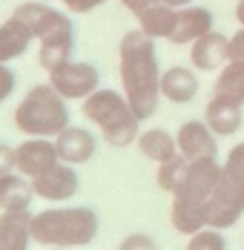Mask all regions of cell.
I'll list each match as a JSON object with an SVG mask.
<instances>
[{
  "label": "cell",
  "instance_id": "4",
  "mask_svg": "<svg viewBox=\"0 0 244 250\" xmlns=\"http://www.w3.org/2000/svg\"><path fill=\"white\" fill-rule=\"evenodd\" d=\"M15 126L26 138H55L69 126L66 98L55 92L52 83H35L15 109Z\"/></svg>",
  "mask_w": 244,
  "mask_h": 250
},
{
  "label": "cell",
  "instance_id": "32",
  "mask_svg": "<svg viewBox=\"0 0 244 250\" xmlns=\"http://www.w3.org/2000/svg\"><path fill=\"white\" fill-rule=\"evenodd\" d=\"M155 3H161V0H121V6L126 9V12H132L135 18H138L141 12H146L149 6H155Z\"/></svg>",
  "mask_w": 244,
  "mask_h": 250
},
{
  "label": "cell",
  "instance_id": "1",
  "mask_svg": "<svg viewBox=\"0 0 244 250\" xmlns=\"http://www.w3.org/2000/svg\"><path fill=\"white\" fill-rule=\"evenodd\" d=\"M118 75L132 112L141 121L152 118L161 101V63H158L155 41L146 38L141 29H129L121 38Z\"/></svg>",
  "mask_w": 244,
  "mask_h": 250
},
{
  "label": "cell",
  "instance_id": "25",
  "mask_svg": "<svg viewBox=\"0 0 244 250\" xmlns=\"http://www.w3.org/2000/svg\"><path fill=\"white\" fill-rule=\"evenodd\" d=\"M184 250H227V236L224 230H216V227H204L190 236L187 248Z\"/></svg>",
  "mask_w": 244,
  "mask_h": 250
},
{
  "label": "cell",
  "instance_id": "15",
  "mask_svg": "<svg viewBox=\"0 0 244 250\" xmlns=\"http://www.w3.org/2000/svg\"><path fill=\"white\" fill-rule=\"evenodd\" d=\"M204 121L219 138H230L244 126V106L213 95L204 106Z\"/></svg>",
  "mask_w": 244,
  "mask_h": 250
},
{
  "label": "cell",
  "instance_id": "9",
  "mask_svg": "<svg viewBox=\"0 0 244 250\" xmlns=\"http://www.w3.org/2000/svg\"><path fill=\"white\" fill-rule=\"evenodd\" d=\"M178 152L190 161H204V158H219V135L207 126L204 118H190L178 126L175 132Z\"/></svg>",
  "mask_w": 244,
  "mask_h": 250
},
{
  "label": "cell",
  "instance_id": "3",
  "mask_svg": "<svg viewBox=\"0 0 244 250\" xmlns=\"http://www.w3.org/2000/svg\"><path fill=\"white\" fill-rule=\"evenodd\" d=\"M81 109H83V118L92 121L101 129L103 141L109 147H115V150H123V147L135 144L138 135H141V118L132 112V106H129L123 92L98 86L89 98H83Z\"/></svg>",
  "mask_w": 244,
  "mask_h": 250
},
{
  "label": "cell",
  "instance_id": "5",
  "mask_svg": "<svg viewBox=\"0 0 244 250\" xmlns=\"http://www.w3.org/2000/svg\"><path fill=\"white\" fill-rule=\"evenodd\" d=\"M242 216H244V173L230 167V164H221L219 184H216L213 196L207 201L210 227L230 230V227H236L242 222Z\"/></svg>",
  "mask_w": 244,
  "mask_h": 250
},
{
  "label": "cell",
  "instance_id": "7",
  "mask_svg": "<svg viewBox=\"0 0 244 250\" xmlns=\"http://www.w3.org/2000/svg\"><path fill=\"white\" fill-rule=\"evenodd\" d=\"M12 15H15L18 21H23L26 29L32 32V38H35L38 43L55 38V35H61V32L75 29L72 21H69L61 9L49 6V3H43V0H26V3H18V9H15Z\"/></svg>",
  "mask_w": 244,
  "mask_h": 250
},
{
  "label": "cell",
  "instance_id": "17",
  "mask_svg": "<svg viewBox=\"0 0 244 250\" xmlns=\"http://www.w3.org/2000/svg\"><path fill=\"white\" fill-rule=\"evenodd\" d=\"M198 95V75L193 66H170L161 72V98L170 104H190Z\"/></svg>",
  "mask_w": 244,
  "mask_h": 250
},
{
  "label": "cell",
  "instance_id": "10",
  "mask_svg": "<svg viewBox=\"0 0 244 250\" xmlns=\"http://www.w3.org/2000/svg\"><path fill=\"white\" fill-rule=\"evenodd\" d=\"M32 187H35V196L38 199L49 201V204H63V201L75 199L78 187H81V178L75 173L72 164H55L52 170H46L43 175L32 178Z\"/></svg>",
  "mask_w": 244,
  "mask_h": 250
},
{
  "label": "cell",
  "instance_id": "13",
  "mask_svg": "<svg viewBox=\"0 0 244 250\" xmlns=\"http://www.w3.org/2000/svg\"><path fill=\"white\" fill-rule=\"evenodd\" d=\"M216 26V18L207 6H184L178 9V21H175V29L170 35V43L172 46H193L195 41L207 32H213Z\"/></svg>",
  "mask_w": 244,
  "mask_h": 250
},
{
  "label": "cell",
  "instance_id": "30",
  "mask_svg": "<svg viewBox=\"0 0 244 250\" xmlns=\"http://www.w3.org/2000/svg\"><path fill=\"white\" fill-rule=\"evenodd\" d=\"M230 61L244 63V26H239V29L230 35Z\"/></svg>",
  "mask_w": 244,
  "mask_h": 250
},
{
  "label": "cell",
  "instance_id": "31",
  "mask_svg": "<svg viewBox=\"0 0 244 250\" xmlns=\"http://www.w3.org/2000/svg\"><path fill=\"white\" fill-rule=\"evenodd\" d=\"M224 164H230V167H236V170H242L244 173V141H239L236 147H230L227 158H224Z\"/></svg>",
  "mask_w": 244,
  "mask_h": 250
},
{
  "label": "cell",
  "instance_id": "36",
  "mask_svg": "<svg viewBox=\"0 0 244 250\" xmlns=\"http://www.w3.org/2000/svg\"><path fill=\"white\" fill-rule=\"evenodd\" d=\"M43 3H49V0H43Z\"/></svg>",
  "mask_w": 244,
  "mask_h": 250
},
{
  "label": "cell",
  "instance_id": "12",
  "mask_svg": "<svg viewBox=\"0 0 244 250\" xmlns=\"http://www.w3.org/2000/svg\"><path fill=\"white\" fill-rule=\"evenodd\" d=\"M230 61V35L207 32L190 46V66L195 72H219Z\"/></svg>",
  "mask_w": 244,
  "mask_h": 250
},
{
  "label": "cell",
  "instance_id": "16",
  "mask_svg": "<svg viewBox=\"0 0 244 250\" xmlns=\"http://www.w3.org/2000/svg\"><path fill=\"white\" fill-rule=\"evenodd\" d=\"M32 210H0V250H29Z\"/></svg>",
  "mask_w": 244,
  "mask_h": 250
},
{
  "label": "cell",
  "instance_id": "8",
  "mask_svg": "<svg viewBox=\"0 0 244 250\" xmlns=\"http://www.w3.org/2000/svg\"><path fill=\"white\" fill-rule=\"evenodd\" d=\"M219 175H221L219 158L193 161V164H190V173H187L184 184H181V190L172 193V199L187 201V204H204V207H207V201H210L216 184H219Z\"/></svg>",
  "mask_w": 244,
  "mask_h": 250
},
{
  "label": "cell",
  "instance_id": "23",
  "mask_svg": "<svg viewBox=\"0 0 244 250\" xmlns=\"http://www.w3.org/2000/svg\"><path fill=\"white\" fill-rule=\"evenodd\" d=\"M213 95L244 106V63L227 61V63L221 66L216 81H213Z\"/></svg>",
  "mask_w": 244,
  "mask_h": 250
},
{
  "label": "cell",
  "instance_id": "27",
  "mask_svg": "<svg viewBox=\"0 0 244 250\" xmlns=\"http://www.w3.org/2000/svg\"><path fill=\"white\" fill-rule=\"evenodd\" d=\"M15 86H18V75L9 69V63H0V104L9 101V95L15 92Z\"/></svg>",
  "mask_w": 244,
  "mask_h": 250
},
{
  "label": "cell",
  "instance_id": "6",
  "mask_svg": "<svg viewBox=\"0 0 244 250\" xmlns=\"http://www.w3.org/2000/svg\"><path fill=\"white\" fill-rule=\"evenodd\" d=\"M49 83L55 86V92L61 98L83 101L101 86V72H98V66L86 63V61H69L49 72Z\"/></svg>",
  "mask_w": 244,
  "mask_h": 250
},
{
  "label": "cell",
  "instance_id": "22",
  "mask_svg": "<svg viewBox=\"0 0 244 250\" xmlns=\"http://www.w3.org/2000/svg\"><path fill=\"white\" fill-rule=\"evenodd\" d=\"M72 52H75V29H69V32H61V35L49 38V41H41L38 63H41V69L52 72V69L69 63L72 61Z\"/></svg>",
  "mask_w": 244,
  "mask_h": 250
},
{
  "label": "cell",
  "instance_id": "19",
  "mask_svg": "<svg viewBox=\"0 0 244 250\" xmlns=\"http://www.w3.org/2000/svg\"><path fill=\"white\" fill-rule=\"evenodd\" d=\"M35 199L32 178L20 175L18 170L0 175V210H29Z\"/></svg>",
  "mask_w": 244,
  "mask_h": 250
},
{
  "label": "cell",
  "instance_id": "24",
  "mask_svg": "<svg viewBox=\"0 0 244 250\" xmlns=\"http://www.w3.org/2000/svg\"><path fill=\"white\" fill-rule=\"evenodd\" d=\"M190 158H184L181 152L178 155H172L170 161H164V164H158V170H155V181H158V187L164 190V193H178L181 190V184H184V178L190 173Z\"/></svg>",
  "mask_w": 244,
  "mask_h": 250
},
{
  "label": "cell",
  "instance_id": "35",
  "mask_svg": "<svg viewBox=\"0 0 244 250\" xmlns=\"http://www.w3.org/2000/svg\"><path fill=\"white\" fill-rule=\"evenodd\" d=\"M43 250H66V248H43Z\"/></svg>",
  "mask_w": 244,
  "mask_h": 250
},
{
  "label": "cell",
  "instance_id": "34",
  "mask_svg": "<svg viewBox=\"0 0 244 250\" xmlns=\"http://www.w3.org/2000/svg\"><path fill=\"white\" fill-rule=\"evenodd\" d=\"M236 21H239V26H244V0L236 3Z\"/></svg>",
  "mask_w": 244,
  "mask_h": 250
},
{
  "label": "cell",
  "instance_id": "11",
  "mask_svg": "<svg viewBox=\"0 0 244 250\" xmlns=\"http://www.w3.org/2000/svg\"><path fill=\"white\" fill-rule=\"evenodd\" d=\"M15 158H18V173L26 178H38L55 164H61L58 147L49 138H26L23 144L15 147Z\"/></svg>",
  "mask_w": 244,
  "mask_h": 250
},
{
  "label": "cell",
  "instance_id": "26",
  "mask_svg": "<svg viewBox=\"0 0 244 250\" xmlns=\"http://www.w3.org/2000/svg\"><path fill=\"white\" fill-rule=\"evenodd\" d=\"M118 250H158V242L149 233H129V236H123Z\"/></svg>",
  "mask_w": 244,
  "mask_h": 250
},
{
  "label": "cell",
  "instance_id": "18",
  "mask_svg": "<svg viewBox=\"0 0 244 250\" xmlns=\"http://www.w3.org/2000/svg\"><path fill=\"white\" fill-rule=\"evenodd\" d=\"M32 43H35L32 32H29L26 23L18 21L15 15L0 23V63H12V61L23 58Z\"/></svg>",
  "mask_w": 244,
  "mask_h": 250
},
{
  "label": "cell",
  "instance_id": "21",
  "mask_svg": "<svg viewBox=\"0 0 244 250\" xmlns=\"http://www.w3.org/2000/svg\"><path fill=\"white\" fill-rule=\"evenodd\" d=\"M135 144H138L141 155L149 158L152 164H164V161H170L172 155H178V141H175V135L167 132V129H161V126L144 129Z\"/></svg>",
  "mask_w": 244,
  "mask_h": 250
},
{
  "label": "cell",
  "instance_id": "20",
  "mask_svg": "<svg viewBox=\"0 0 244 250\" xmlns=\"http://www.w3.org/2000/svg\"><path fill=\"white\" fill-rule=\"evenodd\" d=\"M175 21H178V9H172L167 3H155L138 15V29L152 41H170Z\"/></svg>",
  "mask_w": 244,
  "mask_h": 250
},
{
  "label": "cell",
  "instance_id": "2",
  "mask_svg": "<svg viewBox=\"0 0 244 250\" xmlns=\"http://www.w3.org/2000/svg\"><path fill=\"white\" fill-rule=\"evenodd\" d=\"M98 227L92 207H49L32 216V242L41 248H86L95 242Z\"/></svg>",
  "mask_w": 244,
  "mask_h": 250
},
{
  "label": "cell",
  "instance_id": "29",
  "mask_svg": "<svg viewBox=\"0 0 244 250\" xmlns=\"http://www.w3.org/2000/svg\"><path fill=\"white\" fill-rule=\"evenodd\" d=\"M18 170V158H15V147L0 141V175H9Z\"/></svg>",
  "mask_w": 244,
  "mask_h": 250
},
{
  "label": "cell",
  "instance_id": "14",
  "mask_svg": "<svg viewBox=\"0 0 244 250\" xmlns=\"http://www.w3.org/2000/svg\"><path fill=\"white\" fill-rule=\"evenodd\" d=\"M52 141H55L58 155H61L63 164H86L98 150L95 135L89 129H83V126H72V124L66 126L61 135H55Z\"/></svg>",
  "mask_w": 244,
  "mask_h": 250
},
{
  "label": "cell",
  "instance_id": "28",
  "mask_svg": "<svg viewBox=\"0 0 244 250\" xmlns=\"http://www.w3.org/2000/svg\"><path fill=\"white\" fill-rule=\"evenodd\" d=\"M58 3H63V9H69V12H75V15H86V12L101 9L106 0H58Z\"/></svg>",
  "mask_w": 244,
  "mask_h": 250
},
{
  "label": "cell",
  "instance_id": "33",
  "mask_svg": "<svg viewBox=\"0 0 244 250\" xmlns=\"http://www.w3.org/2000/svg\"><path fill=\"white\" fill-rule=\"evenodd\" d=\"M161 3H167L172 9H184V6H193L195 0H161Z\"/></svg>",
  "mask_w": 244,
  "mask_h": 250
}]
</instances>
